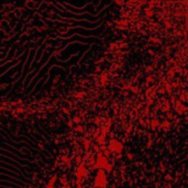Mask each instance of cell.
I'll use <instances>...</instances> for the list:
<instances>
[{
	"label": "cell",
	"instance_id": "obj_2",
	"mask_svg": "<svg viewBox=\"0 0 188 188\" xmlns=\"http://www.w3.org/2000/svg\"><path fill=\"white\" fill-rule=\"evenodd\" d=\"M96 167H98L99 169H107L108 172L111 171V165L109 164L107 157L102 154H98L97 156V162H96Z\"/></svg>",
	"mask_w": 188,
	"mask_h": 188
},
{
	"label": "cell",
	"instance_id": "obj_13",
	"mask_svg": "<svg viewBox=\"0 0 188 188\" xmlns=\"http://www.w3.org/2000/svg\"><path fill=\"white\" fill-rule=\"evenodd\" d=\"M128 156L130 157V160H132V158H133V154H132V155H131V154L129 153V154H128Z\"/></svg>",
	"mask_w": 188,
	"mask_h": 188
},
{
	"label": "cell",
	"instance_id": "obj_11",
	"mask_svg": "<svg viewBox=\"0 0 188 188\" xmlns=\"http://www.w3.org/2000/svg\"><path fill=\"white\" fill-rule=\"evenodd\" d=\"M63 161H64V162H65V163H68V162H69V160H68V158H67V157H65V156L63 157Z\"/></svg>",
	"mask_w": 188,
	"mask_h": 188
},
{
	"label": "cell",
	"instance_id": "obj_7",
	"mask_svg": "<svg viewBox=\"0 0 188 188\" xmlns=\"http://www.w3.org/2000/svg\"><path fill=\"white\" fill-rule=\"evenodd\" d=\"M105 137H105V135H102V134H101L100 137H97V142L99 143L100 145H102L103 143H105V141H103V140H105Z\"/></svg>",
	"mask_w": 188,
	"mask_h": 188
},
{
	"label": "cell",
	"instance_id": "obj_12",
	"mask_svg": "<svg viewBox=\"0 0 188 188\" xmlns=\"http://www.w3.org/2000/svg\"><path fill=\"white\" fill-rule=\"evenodd\" d=\"M152 14H153V13H152V11H148V10H146V15H150V17H151Z\"/></svg>",
	"mask_w": 188,
	"mask_h": 188
},
{
	"label": "cell",
	"instance_id": "obj_5",
	"mask_svg": "<svg viewBox=\"0 0 188 188\" xmlns=\"http://www.w3.org/2000/svg\"><path fill=\"white\" fill-rule=\"evenodd\" d=\"M111 121H110V120H108V121H107V122L105 123V125H103L102 127V129H101V134H102V135H107V133H108L109 132V129H110V125H111Z\"/></svg>",
	"mask_w": 188,
	"mask_h": 188
},
{
	"label": "cell",
	"instance_id": "obj_4",
	"mask_svg": "<svg viewBox=\"0 0 188 188\" xmlns=\"http://www.w3.org/2000/svg\"><path fill=\"white\" fill-rule=\"evenodd\" d=\"M85 172H86V168H85V165L84 164H80L79 166H78V168H77V172H76V176H77V185L80 186V180H81V178L84 177V175H85Z\"/></svg>",
	"mask_w": 188,
	"mask_h": 188
},
{
	"label": "cell",
	"instance_id": "obj_8",
	"mask_svg": "<svg viewBox=\"0 0 188 188\" xmlns=\"http://www.w3.org/2000/svg\"><path fill=\"white\" fill-rule=\"evenodd\" d=\"M107 80H108V76H107V75H102V76H101V81H102V84L107 83Z\"/></svg>",
	"mask_w": 188,
	"mask_h": 188
},
{
	"label": "cell",
	"instance_id": "obj_10",
	"mask_svg": "<svg viewBox=\"0 0 188 188\" xmlns=\"http://www.w3.org/2000/svg\"><path fill=\"white\" fill-rule=\"evenodd\" d=\"M76 130H77V131H79V132H83V131H84L83 128H81L80 125H77V127H76Z\"/></svg>",
	"mask_w": 188,
	"mask_h": 188
},
{
	"label": "cell",
	"instance_id": "obj_6",
	"mask_svg": "<svg viewBox=\"0 0 188 188\" xmlns=\"http://www.w3.org/2000/svg\"><path fill=\"white\" fill-rule=\"evenodd\" d=\"M56 179H57L56 175H54V176H53L51 179H50L49 185H47V188H54L55 187V183H56Z\"/></svg>",
	"mask_w": 188,
	"mask_h": 188
},
{
	"label": "cell",
	"instance_id": "obj_9",
	"mask_svg": "<svg viewBox=\"0 0 188 188\" xmlns=\"http://www.w3.org/2000/svg\"><path fill=\"white\" fill-rule=\"evenodd\" d=\"M84 144H85V148H87V150H88L89 145H90V143H89L88 141H86V140H84Z\"/></svg>",
	"mask_w": 188,
	"mask_h": 188
},
{
	"label": "cell",
	"instance_id": "obj_1",
	"mask_svg": "<svg viewBox=\"0 0 188 188\" xmlns=\"http://www.w3.org/2000/svg\"><path fill=\"white\" fill-rule=\"evenodd\" d=\"M95 187L97 188H105L107 186V176H106V172L103 169H99L95 177Z\"/></svg>",
	"mask_w": 188,
	"mask_h": 188
},
{
	"label": "cell",
	"instance_id": "obj_3",
	"mask_svg": "<svg viewBox=\"0 0 188 188\" xmlns=\"http://www.w3.org/2000/svg\"><path fill=\"white\" fill-rule=\"evenodd\" d=\"M109 151L120 154L122 152V144H121L118 140H111V141H110V144H109Z\"/></svg>",
	"mask_w": 188,
	"mask_h": 188
}]
</instances>
